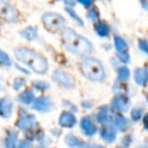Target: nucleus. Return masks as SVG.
<instances>
[{"mask_svg":"<svg viewBox=\"0 0 148 148\" xmlns=\"http://www.w3.org/2000/svg\"><path fill=\"white\" fill-rule=\"evenodd\" d=\"M62 40L64 47L76 55H88L93 51V45L88 39L79 35L70 28H66L62 31Z\"/></svg>","mask_w":148,"mask_h":148,"instance_id":"f257e3e1","label":"nucleus"},{"mask_svg":"<svg viewBox=\"0 0 148 148\" xmlns=\"http://www.w3.org/2000/svg\"><path fill=\"white\" fill-rule=\"evenodd\" d=\"M16 59L30 66L36 73H45L47 69V62L38 53L27 49H18L15 51Z\"/></svg>","mask_w":148,"mask_h":148,"instance_id":"f03ea898","label":"nucleus"},{"mask_svg":"<svg viewBox=\"0 0 148 148\" xmlns=\"http://www.w3.org/2000/svg\"><path fill=\"white\" fill-rule=\"evenodd\" d=\"M81 71L91 81L101 82L105 79V71L102 64L93 58H87L81 64Z\"/></svg>","mask_w":148,"mask_h":148,"instance_id":"7ed1b4c3","label":"nucleus"},{"mask_svg":"<svg viewBox=\"0 0 148 148\" xmlns=\"http://www.w3.org/2000/svg\"><path fill=\"white\" fill-rule=\"evenodd\" d=\"M129 105H130V101H129L128 97L123 95V94L117 95L111 102V107L118 112L127 111L129 108Z\"/></svg>","mask_w":148,"mask_h":148,"instance_id":"20e7f679","label":"nucleus"},{"mask_svg":"<svg viewBox=\"0 0 148 148\" xmlns=\"http://www.w3.org/2000/svg\"><path fill=\"white\" fill-rule=\"evenodd\" d=\"M101 137L104 141L108 143H113L116 139V135H117V131L116 128L112 125H106L101 129Z\"/></svg>","mask_w":148,"mask_h":148,"instance_id":"39448f33","label":"nucleus"},{"mask_svg":"<svg viewBox=\"0 0 148 148\" xmlns=\"http://www.w3.org/2000/svg\"><path fill=\"white\" fill-rule=\"evenodd\" d=\"M81 129L87 136H92L97 132V127L89 117H84L81 120Z\"/></svg>","mask_w":148,"mask_h":148,"instance_id":"423d86ee","label":"nucleus"},{"mask_svg":"<svg viewBox=\"0 0 148 148\" xmlns=\"http://www.w3.org/2000/svg\"><path fill=\"white\" fill-rule=\"evenodd\" d=\"M45 24L49 25V28H60L64 26V20L62 17L55 14H49L45 17Z\"/></svg>","mask_w":148,"mask_h":148,"instance_id":"0eeeda50","label":"nucleus"},{"mask_svg":"<svg viewBox=\"0 0 148 148\" xmlns=\"http://www.w3.org/2000/svg\"><path fill=\"white\" fill-rule=\"evenodd\" d=\"M134 80L136 84L146 86L148 84V71L145 69H136L134 71Z\"/></svg>","mask_w":148,"mask_h":148,"instance_id":"6e6552de","label":"nucleus"},{"mask_svg":"<svg viewBox=\"0 0 148 148\" xmlns=\"http://www.w3.org/2000/svg\"><path fill=\"white\" fill-rule=\"evenodd\" d=\"M77 120L76 117L73 115L72 113H68V112H64L60 115L59 123L60 126L62 127H66V128H71L73 127L75 124H76Z\"/></svg>","mask_w":148,"mask_h":148,"instance_id":"1a4fd4ad","label":"nucleus"},{"mask_svg":"<svg viewBox=\"0 0 148 148\" xmlns=\"http://www.w3.org/2000/svg\"><path fill=\"white\" fill-rule=\"evenodd\" d=\"M113 124L114 126L116 127V129H118L121 132H124L128 129L129 127V122L124 116L119 115V114H116V115L113 116Z\"/></svg>","mask_w":148,"mask_h":148,"instance_id":"9d476101","label":"nucleus"},{"mask_svg":"<svg viewBox=\"0 0 148 148\" xmlns=\"http://www.w3.org/2000/svg\"><path fill=\"white\" fill-rule=\"evenodd\" d=\"M55 80L57 82H59L60 84L64 85V87H68V88H71L74 85V80L72 79V77H70L69 75L64 74V73L62 72H57L55 74Z\"/></svg>","mask_w":148,"mask_h":148,"instance_id":"9b49d317","label":"nucleus"},{"mask_svg":"<svg viewBox=\"0 0 148 148\" xmlns=\"http://www.w3.org/2000/svg\"><path fill=\"white\" fill-rule=\"evenodd\" d=\"M96 120L100 124H108L111 121V117L109 115V109L106 106L100 108L99 112L96 115Z\"/></svg>","mask_w":148,"mask_h":148,"instance_id":"f8f14e48","label":"nucleus"},{"mask_svg":"<svg viewBox=\"0 0 148 148\" xmlns=\"http://www.w3.org/2000/svg\"><path fill=\"white\" fill-rule=\"evenodd\" d=\"M66 143L70 147H78V148H87V144L81 141L79 138L73 136V135H68L66 137Z\"/></svg>","mask_w":148,"mask_h":148,"instance_id":"ddd939ff","label":"nucleus"},{"mask_svg":"<svg viewBox=\"0 0 148 148\" xmlns=\"http://www.w3.org/2000/svg\"><path fill=\"white\" fill-rule=\"evenodd\" d=\"M49 108H51V103L47 98H39L34 103V109L38 110V111H49Z\"/></svg>","mask_w":148,"mask_h":148,"instance_id":"4468645a","label":"nucleus"},{"mask_svg":"<svg viewBox=\"0 0 148 148\" xmlns=\"http://www.w3.org/2000/svg\"><path fill=\"white\" fill-rule=\"evenodd\" d=\"M96 31L97 33L102 37H105L107 35H109L110 33V26L106 23L105 21H99L98 23H96L95 25Z\"/></svg>","mask_w":148,"mask_h":148,"instance_id":"2eb2a0df","label":"nucleus"},{"mask_svg":"<svg viewBox=\"0 0 148 148\" xmlns=\"http://www.w3.org/2000/svg\"><path fill=\"white\" fill-rule=\"evenodd\" d=\"M12 110V103L9 100H3L0 103V114L3 117H8L11 114Z\"/></svg>","mask_w":148,"mask_h":148,"instance_id":"dca6fc26","label":"nucleus"},{"mask_svg":"<svg viewBox=\"0 0 148 148\" xmlns=\"http://www.w3.org/2000/svg\"><path fill=\"white\" fill-rule=\"evenodd\" d=\"M114 43H115L116 51H117L118 53L126 51L127 49H128V45H127V42L125 41V39L120 36H117V35L114 37Z\"/></svg>","mask_w":148,"mask_h":148,"instance_id":"f3484780","label":"nucleus"},{"mask_svg":"<svg viewBox=\"0 0 148 148\" xmlns=\"http://www.w3.org/2000/svg\"><path fill=\"white\" fill-rule=\"evenodd\" d=\"M130 77V71L126 66H121L118 70V78L121 81H126Z\"/></svg>","mask_w":148,"mask_h":148,"instance_id":"a211bd4d","label":"nucleus"},{"mask_svg":"<svg viewBox=\"0 0 148 148\" xmlns=\"http://www.w3.org/2000/svg\"><path fill=\"white\" fill-rule=\"evenodd\" d=\"M33 120H34V118L32 116H26V117L21 118L18 121V127H20V128H27L28 126H30L32 124Z\"/></svg>","mask_w":148,"mask_h":148,"instance_id":"6ab92c4d","label":"nucleus"},{"mask_svg":"<svg viewBox=\"0 0 148 148\" xmlns=\"http://www.w3.org/2000/svg\"><path fill=\"white\" fill-rule=\"evenodd\" d=\"M143 114V109L142 108H134L131 111V118L133 121H138L139 119H141Z\"/></svg>","mask_w":148,"mask_h":148,"instance_id":"aec40b11","label":"nucleus"},{"mask_svg":"<svg viewBox=\"0 0 148 148\" xmlns=\"http://www.w3.org/2000/svg\"><path fill=\"white\" fill-rule=\"evenodd\" d=\"M16 134L15 133H10L9 137L7 138L6 141V147L7 148H15V143H16Z\"/></svg>","mask_w":148,"mask_h":148,"instance_id":"412c9836","label":"nucleus"},{"mask_svg":"<svg viewBox=\"0 0 148 148\" xmlns=\"http://www.w3.org/2000/svg\"><path fill=\"white\" fill-rule=\"evenodd\" d=\"M33 98L34 97H33V95L30 93V92H26V93H23L22 95H20L19 100L25 104H29L30 102L33 101Z\"/></svg>","mask_w":148,"mask_h":148,"instance_id":"4be33fe9","label":"nucleus"},{"mask_svg":"<svg viewBox=\"0 0 148 148\" xmlns=\"http://www.w3.org/2000/svg\"><path fill=\"white\" fill-rule=\"evenodd\" d=\"M118 59L123 64H128L130 62V56L128 51H122V53H118Z\"/></svg>","mask_w":148,"mask_h":148,"instance_id":"5701e85b","label":"nucleus"},{"mask_svg":"<svg viewBox=\"0 0 148 148\" xmlns=\"http://www.w3.org/2000/svg\"><path fill=\"white\" fill-rule=\"evenodd\" d=\"M138 43H139V49H140L143 53L148 55V40H146V39H139Z\"/></svg>","mask_w":148,"mask_h":148,"instance_id":"b1692460","label":"nucleus"},{"mask_svg":"<svg viewBox=\"0 0 148 148\" xmlns=\"http://www.w3.org/2000/svg\"><path fill=\"white\" fill-rule=\"evenodd\" d=\"M29 147H30V142L27 140L22 141L19 144V146H18V148H29Z\"/></svg>","mask_w":148,"mask_h":148,"instance_id":"393cba45","label":"nucleus"},{"mask_svg":"<svg viewBox=\"0 0 148 148\" xmlns=\"http://www.w3.org/2000/svg\"><path fill=\"white\" fill-rule=\"evenodd\" d=\"M143 125H144V128L148 130V113L143 116Z\"/></svg>","mask_w":148,"mask_h":148,"instance_id":"a878e982","label":"nucleus"},{"mask_svg":"<svg viewBox=\"0 0 148 148\" xmlns=\"http://www.w3.org/2000/svg\"><path fill=\"white\" fill-rule=\"evenodd\" d=\"M79 1L82 2V3L85 4L86 6H90V5H92V3H93L92 0H79Z\"/></svg>","mask_w":148,"mask_h":148,"instance_id":"bb28decb","label":"nucleus"},{"mask_svg":"<svg viewBox=\"0 0 148 148\" xmlns=\"http://www.w3.org/2000/svg\"><path fill=\"white\" fill-rule=\"evenodd\" d=\"M141 5L143 6V8L145 9H148V0H140Z\"/></svg>","mask_w":148,"mask_h":148,"instance_id":"cd10ccee","label":"nucleus"},{"mask_svg":"<svg viewBox=\"0 0 148 148\" xmlns=\"http://www.w3.org/2000/svg\"><path fill=\"white\" fill-rule=\"evenodd\" d=\"M92 148H105V147H103L102 145H95V146H93Z\"/></svg>","mask_w":148,"mask_h":148,"instance_id":"c85d7f7f","label":"nucleus"},{"mask_svg":"<svg viewBox=\"0 0 148 148\" xmlns=\"http://www.w3.org/2000/svg\"><path fill=\"white\" fill-rule=\"evenodd\" d=\"M139 148H147L146 146H141V147H139Z\"/></svg>","mask_w":148,"mask_h":148,"instance_id":"c756f323","label":"nucleus"},{"mask_svg":"<svg viewBox=\"0 0 148 148\" xmlns=\"http://www.w3.org/2000/svg\"><path fill=\"white\" fill-rule=\"evenodd\" d=\"M147 102H148V95H147Z\"/></svg>","mask_w":148,"mask_h":148,"instance_id":"7c9ffc66","label":"nucleus"},{"mask_svg":"<svg viewBox=\"0 0 148 148\" xmlns=\"http://www.w3.org/2000/svg\"><path fill=\"white\" fill-rule=\"evenodd\" d=\"M117 148H124V147H117Z\"/></svg>","mask_w":148,"mask_h":148,"instance_id":"2f4dec72","label":"nucleus"}]
</instances>
